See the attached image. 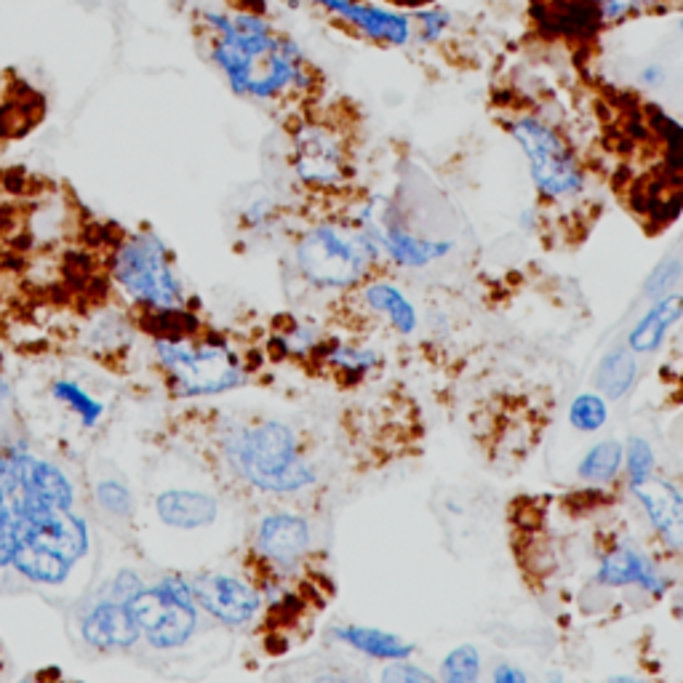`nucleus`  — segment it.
Returning <instances> with one entry per match:
<instances>
[{
	"label": "nucleus",
	"instance_id": "nucleus-24",
	"mask_svg": "<svg viewBox=\"0 0 683 683\" xmlns=\"http://www.w3.org/2000/svg\"><path fill=\"white\" fill-rule=\"evenodd\" d=\"M484 657L475 644H459L455 649L446 651L440 662V679L446 683H475L481 679Z\"/></svg>",
	"mask_w": 683,
	"mask_h": 683
},
{
	"label": "nucleus",
	"instance_id": "nucleus-10",
	"mask_svg": "<svg viewBox=\"0 0 683 683\" xmlns=\"http://www.w3.org/2000/svg\"><path fill=\"white\" fill-rule=\"evenodd\" d=\"M291 163L302 185L313 190H334L347 174L345 142L326 123H305L294 134Z\"/></svg>",
	"mask_w": 683,
	"mask_h": 683
},
{
	"label": "nucleus",
	"instance_id": "nucleus-20",
	"mask_svg": "<svg viewBox=\"0 0 683 683\" xmlns=\"http://www.w3.org/2000/svg\"><path fill=\"white\" fill-rule=\"evenodd\" d=\"M638 382V356L628 345L614 347L600 358L596 387L606 400H622Z\"/></svg>",
	"mask_w": 683,
	"mask_h": 683
},
{
	"label": "nucleus",
	"instance_id": "nucleus-27",
	"mask_svg": "<svg viewBox=\"0 0 683 683\" xmlns=\"http://www.w3.org/2000/svg\"><path fill=\"white\" fill-rule=\"evenodd\" d=\"M625 473H628V484H641L649 475H655L657 468V455L655 446L644 438V435H630L625 440Z\"/></svg>",
	"mask_w": 683,
	"mask_h": 683
},
{
	"label": "nucleus",
	"instance_id": "nucleus-16",
	"mask_svg": "<svg viewBox=\"0 0 683 683\" xmlns=\"http://www.w3.org/2000/svg\"><path fill=\"white\" fill-rule=\"evenodd\" d=\"M683 318V294L668 291L662 297H657L649 305L644 315L633 323V328L628 332L625 345L635 356H651L659 347L665 345L668 334L679 326Z\"/></svg>",
	"mask_w": 683,
	"mask_h": 683
},
{
	"label": "nucleus",
	"instance_id": "nucleus-30",
	"mask_svg": "<svg viewBox=\"0 0 683 683\" xmlns=\"http://www.w3.org/2000/svg\"><path fill=\"white\" fill-rule=\"evenodd\" d=\"M380 679L385 683H433L435 675L422 668V665L411 662V657H406L387 662Z\"/></svg>",
	"mask_w": 683,
	"mask_h": 683
},
{
	"label": "nucleus",
	"instance_id": "nucleus-1",
	"mask_svg": "<svg viewBox=\"0 0 683 683\" xmlns=\"http://www.w3.org/2000/svg\"><path fill=\"white\" fill-rule=\"evenodd\" d=\"M211 62L238 97L284 102L313 88V64L302 46L257 11H206Z\"/></svg>",
	"mask_w": 683,
	"mask_h": 683
},
{
	"label": "nucleus",
	"instance_id": "nucleus-18",
	"mask_svg": "<svg viewBox=\"0 0 683 683\" xmlns=\"http://www.w3.org/2000/svg\"><path fill=\"white\" fill-rule=\"evenodd\" d=\"M361 299L371 313L385 318L387 326L400 337H409L420 326V313H417L414 302L393 281H367L361 284Z\"/></svg>",
	"mask_w": 683,
	"mask_h": 683
},
{
	"label": "nucleus",
	"instance_id": "nucleus-3",
	"mask_svg": "<svg viewBox=\"0 0 683 683\" xmlns=\"http://www.w3.org/2000/svg\"><path fill=\"white\" fill-rule=\"evenodd\" d=\"M380 257V246L367 229L345 222H318L302 233L294 249L299 275L323 291H345L367 284Z\"/></svg>",
	"mask_w": 683,
	"mask_h": 683
},
{
	"label": "nucleus",
	"instance_id": "nucleus-33",
	"mask_svg": "<svg viewBox=\"0 0 683 683\" xmlns=\"http://www.w3.org/2000/svg\"><path fill=\"white\" fill-rule=\"evenodd\" d=\"M638 80L649 88H659L665 84V80H668V73H665L662 64H646V67L641 70Z\"/></svg>",
	"mask_w": 683,
	"mask_h": 683
},
{
	"label": "nucleus",
	"instance_id": "nucleus-17",
	"mask_svg": "<svg viewBox=\"0 0 683 683\" xmlns=\"http://www.w3.org/2000/svg\"><path fill=\"white\" fill-rule=\"evenodd\" d=\"M332 638L339 646L358 651V655L369 659H380V662H393V659L414 657L417 644L403 638V635L390 633V630L371 628V625H356V622H345L332 630Z\"/></svg>",
	"mask_w": 683,
	"mask_h": 683
},
{
	"label": "nucleus",
	"instance_id": "nucleus-4",
	"mask_svg": "<svg viewBox=\"0 0 683 683\" xmlns=\"http://www.w3.org/2000/svg\"><path fill=\"white\" fill-rule=\"evenodd\" d=\"M156 356L169 385L182 396H216L246 385L249 371L225 339L193 332L156 339Z\"/></svg>",
	"mask_w": 683,
	"mask_h": 683
},
{
	"label": "nucleus",
	"instance_id": "nucleus-15",
	"mask_svg": "<svg viewBox=\"0 0 683 683\" xmlns=\"http://www.w3.org/2000/svg\"><path fill=\"white\" fill-rule=\"evenodd\" d=\"M80 630H84L86 644L102 651L128 649L139 641V628L128 609V600L115 598L113 593L88 606Z\"/></svg>",
	"mask_w": 683,
	"mask_h": 683
},
{
	"label": "nucleus",
	"instance_id": "nucleus-26",
	"mask_svg": "<svg viewBox=\"0 0 683 683\" xmlns=\"http://www.w3.org/2000/svg\"><path fill=\"white\" fill-rule=\"evenodd\" d=\"M323 350H326L328 367L345 371L347 376H363L367 371H371L376 363H380V356H376L374 350L345 345V342H337V345H323Z\"/></svg>",
	"mask_w": 683,
	"mask_h": 683
},
{
	"label": "nucleus",
	"instance_id": "nucleus-29",
	"mask_svg": "<svg viewBox=\"0 0 683 683\" xmlns=\"http://www.w3.org/2000/svg\"><path fill=\"white\" fill-rule=\"evenodd\" d=\"M681 275H683V259L673 257V254L665 257L662 262H657V268L651 270L649 278L644 281V288H641V294H644V297L651 302V299L673 291L675 284L681 281Z\"/></svg>",
	"mask_w": 683,
	"mask_h": 683
},
{
	"label": "nucleus",
	"instance_id": "nucleus-22",
	"mask_svg": "<svg viewBox=\"0 0 683 683\" xmlns=\"http://www.w3.org/2000/svg\"><path fill=\"white\" fill-rule=\"evenodd\" d=\"M593 3H596L604 27H620L625 22L644 20V16L683 11V0H593Z\"/></svg>",
	"mask_w": 683,
	"mask_h": 683
},
{
	"label": "nucleus",
	"instance_id": "nucleus-11",
	"mask_svg": "<svg viewBox=\"0 0 683 683\" xmlns=\"http://www.w3.org/2000/svg\"><path fill=\"white\" fill-rule=\"evenodd\" d=\"M190 591L200 611L214 617L227 628H246L262 611V593L251 582L229 574H196L190 576Z\"/></svg>",
	"mask_w": 683,
	"mask_h": 683
},
{
	"label": "nucleus",
	"instance_id": "nucleus-13",
	"mask_svg": "<svg viewBox=\"0 0 683 683\" xmlns=\"http://www.w3.org/2000/svg\"><path fill=\"white\" fill-rule=\"evenodd\" d=\"M596 582L600 587H635L651 598H665L670 591V580L665 571L633 545H614L600 556L596 569Z\"/></svg>",
	"mask_w": 683,
	"mask_h": 683
},
{
	"label": "nucleus",
	"instance_id": "nucleus-2",
	"mask_svg": "<svg viewBox=\"0 0 683 683\" xmlns=\"http://www.w3.org/2000/svg\"><path fill=\"white\" fill-rule=\"evenodd\" d=\"M220 455L235 479L262 494L288 497L318 481L294 427L278 420L227 425L220 438Z\"/></svg>",
	"mask_w": 683,
	"mask_h": 683
},
{
	"label": "nucleus",
	"instance_id": "nucleus-7",
	"mask_svg": "<svg viewBox=\"0 0 683 683\" xmlns=\"http://www.w3.org/2000/svg\"><path fill=\"white\" fill-rule=\"evenodd\" d=\"M139 635L156 649H174L193 638L198 630L200 606L185 576H163L152 587H142L128 600Z\"/></svg>",
	"mask_w": 683,
	"mask_h": 683
},
{
	"label": "nucleus",
	"instance_id": "nucleus-9",
	"mask_svg": "<svg viewBox=\"0 0 683 683\" xmlns=\"http://www.w3.org/2000/svg\"><path fill=\"white\" fill-rule=\"evenodd\" d=\"M313 547V526L305 516L275 510L259 518L254 529V556L270 574L286 576L297 571Z\"/></svg>",
	"mask_w": 683,
	"mask_h": 683
},
{
	"label": "nucleus",
	"instance_id": "nucleus-25",
	"mask_svg": "<svg viewBox=\"0 0 683 683\" xmlns=\"http://www.w3.org/2000/svg\"><path fill=\"white\" fill-rule=\"evenodd\" d=\"M609 422V400L600 393H580L569 406V425L576 433H598Z\"/></svg>",
	"mask_w": 683,
	"mask_h": 683
},
{
	"label": "nucleus",
	"instance_id": "nucleus-35",
	"mask_svg": "<svg viewBox=\"0 0 683 683\" xmlns=\"http://www.w3.org/2000/svg\"><path fill=\"white\" fill-rule=\"evenodd\" d=\"M679 33H681V38H683V16L679 20Z\"/></svg>",
	"mask_w": 683,
	"mask_h": 683
},
{
	"label": "nucleus",
	"instance_id": "nucleus-14",
	"mask_svg": "<svg viewBox=\"0 0 683 683\" xmlns=\"http://www.w3.org/2000/svg\"><path fill=\"white\" fill-rule=\"evenodd\" d=\"M635 502L644 510L646 521L668 550L683 552V492L670 481L649 475L641 484L630 486Z\"/></svg>",
	"mask_w": 683,
	"mask_h": 683
},
{
	"label": "nucleus",
	"instance_id": "nucleus-23",
	"mask_svg": "<svg viewBox=\"0 0 683 683\" xmlns=\"http://www.w3.org/2000/svg\"><path fill=\"white\" fill-rule=\"evenodd\" d=\"M51 393H54V398L59 400V403L67 406V409L73 411L80 422H84V427H94L102 422L104 403L99 398H94L86 387L78 385V382H70V380L54 382Z\"/></svg>",
	"mask_w": 683,
	"mask_h": 683
},
{
	"label": "nucleus",
	"instance_id": "nucleus-19",
	"mask_svg": "<svg viewBox=\"0 0 683 683\" xmlns=\"http://www.w3.org/2000/svg\"><path fill=\"white\" fill-rule=\"evenodd\" d=\"M156 510L169 526L176 529H200L209 526L216 518V499L203 492H187V488H176V492L158 494Z\"/></svg>",
	"mask_w": 683,
	"mask_h": 683
},
{
	"label": "nucleus",
	"instance_id": "nucleus-5",
	"mask_svg": "<svg viewBox=\"0 0 683 683\" xmlns=\"http://www.w3.org/2000/svg\"><path fill=\"white\" fill-rule=\"evenodd\" d=\"M505 128L526 156L529 174L542 198L552 203H569L585 193V169L552 123L532 113H518L505 121Z\"/></svg>",
	"mask_w": 683,
	"mask_h": 683
},
{
	"label": "nucleus",
	"instance_id": "nucleus-32",
	"mask_svg": "<svg viewBox=\"0 0 683 683\" xmlns=\"http://www.w3.org/2000/svg\"><path fill=\"white\" fill-rule=\"evenodd\" d=\"M492 681L494 683H526L529 675H526V670L518 668V665L499 662L497 668L492 670Z\"/></svg>",
	"mask_w": 683,
	"mask_h": 683
},
{
	"label": "nucleus",
	"instance_id": "nucleus-12",
	"mask_svg": "<svg viewBox=\"0 0 683 683\" xmlns=\"http://www.w3.org/2000/svg\"><path fill=\"white\" fill-rule=\"evenodd\" d=\"M332 20L376 46L403 49L414 40V22L406 11H390L369 0H313Z\"/></svg>",
	"mask_w": 683,
	"mask_h": 683
},
{
	"label": "nucleus",
	"instance_id": "nucleus-6",
	"mask_svg": "<svg viewBox=\"0 0 683 683\" xmlns=\"http://www.w3.org/2000/svg\"><path fill=\"white\" fill-rule=\"evenodd\" d=\"M117 286L142 308H185L187 294L163 240L152 233H134L113 251Z\"/></svg>",
	"mask_w": 683,
	"mask_h": 683
},
{
	"label": "nucleus",
	"instance_id": "nucleus-31",
	"mask_svg": "<svg viewBox=\"0 0 683 683\" xmlns=\"http://www.w3.org/2000/svg\"><path fill=\"white\" fill-rule=\"evenodd\" d=\"M97 499L104 510H110L117 518H126L132 512V497H128L126 486L117 481H102L97 488Z\"/></svg>",
	"mask_w": 683,
	"mask_h": 683
},
{
	"label": "nucleus",
	"instance_id": "nucleus-34",
	"mask_svg": "<svg viewBox=\"0 0 683 683\" xmlns=\"http://www.w3.org/2000/svg\"><path fill=\"white\" fill-rule=\"evenodd\" d=\"M390 3L406 5V9H422V5H430V3H435V0H390Z\"/></svg>",
	"mask_w": 683,
	"mask_h": 683
},
{
	"label": "nucleus",
	"instance_id": "nucleus-8",
	"mask_svg": "<svg viewBox=\"0 0 683 683\" xmlns=\"http://www.w3.org/2000/svg\"><path fill=\"white\" fill-rule=\"evenodd\" d=\"M356 225H361L376 240L382 257L406 270H422L455 251V240L422 238V235L411 233L398 216V211H393V206L385 200H380V206L369 200L358 214Z\"/></svg>",
	"mask_w": 683,
	"mask_h": 683
},
{
	"label": "nucleus",
	"instance_id": "nucleus-21",
	"mask_svg": "<svg viewBox=\"0 0 683 683\" xmlns=\"http://www.w3.org/2000/svg\"><path fill=\"white\" fill-rule=\"evenodd\" d=\"M622 464H625V444L617 438H606L582 455L576 462V475L585 484L606 486L622 473Z\"/></svg>",
	"mask_w": 683,
	"mask_h": 683
},
{
	"label": "nucleus",
	"instance_id": "nucleus-28",
	"mask_svg": "<svg viewBox=\"0 0 683 683\" xmlns=\"http://www.w3.org/2000/svg\"><path fill=\"white\" fill-rule=\"evenodd\" d=\"M411 22H414V40L420 44H438L446 33H449L451 25H455V14L444 5H427V9H417L411 14Z\"/></svg>",
	"mask_w": 683,
	"mask_h": 683
}]
</instances>
